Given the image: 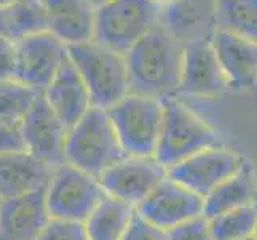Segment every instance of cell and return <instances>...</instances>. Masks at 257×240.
<instances>
[{
    "instance_id": "1",
    "label": "cell",
    "mask_w": 257,
    "mask_h": 240,
    "mask_svg": "<svg viewBox=\"0 0 257 240\" xmlns=\"http://www.w3.org/2000/svg\"><path fill=\"white\" fill-rule=\"evenodd\" d=\"M182 55L184 42L158 23L125 53L130 93L157 100L177 96Z\"/></svg>"
},
{
    "instance_id": "2",
    "label": "cell",
    "mask_w": 257,
    "mask_h": 240,
    "mask_svg": "<svg viewBox=\"0 0 257 240\" xmlns=\"http://www.w3.org/2000/svg\"><path fill=\"white\" fill-rule=\"evenodd\" d=\"M67 56L80 74L93 108L109 109L130 93L126 58L96 40L67 47Z\"/></svg>"
},
{
    "instance_id": "3",
    "label": "cell",
    "mask_w": 257,
    "mask_h": 240,
    "mask_svg": "<svg viewBox=\"0 0 257 240\" xmlns=\"http://www.w3.org/2000/svg\"><path fill=\"white\" fill-rule=\"evenodd\" d=\"M163 101V119L154 158L166 170L200 152L220 146L217 131L177 96Z\"/></svg>"
},
{
    "instance_id": "4",
    "label": "cell",
    "mask_w": 257,
    "mask_h": 240,
    "mask_svg": "<svg viewBox=\"0 0 257 240\" xmlns=\"http://www.w3.org/2000/svg\"><path fill=\"white\" fill-rule=\"evenodd\" d=\"M64 157L66 164L96 178L110 165L126 157L107 111L91 108L67 130Z\"/></svg>"
},
{
    "instance_id": "5",
    "label": "cell",
    "mask_w": 257,
    "mask_h": 240,
    "mask_svg": "<svg viewBox=\"0 0 257 240\" xmlns=\"http://www.w3.org/2000/svg\"><path fill=\"white\" fill-rule=\"evenodd\" d=\"M160 15L155 0H109L96 7L93 40L125 55L160 23Z\"/></svg>"
},
{
    "instance_id": "6",
    "label": "cell",
    "mask_w": 257,
    "mask_h": 240,
    "mask_svg": "<svg viewBox=\"0 0 257 240\" xmlns=\"http://www.w3.org/2000/svg\"><path fill=\"white\" fill-rule=\"evenodd\" d=\"M123 152L130 157H154L163 119V101L128 93L105 109Z\"/></svg>"
},
{
    "instance_id": "7",
    "label": "cell",
    "mask_w": 257,
    "mask_h": 240,
    "mask_svg": "<svg viewBox=\"0 0 257 240\" xmlns=\"http://www.w3.org/2000/svg\"><path fill=\"white\" fill-rule=\"evenodd\" d=\"M104 195L96 176L69 164L55 168L45 189L50 218L75 223H85Z\"/></svg>"
},
{
    "instance_id": "8",
    "label": "cell",
    "mask_w": 257,
    "mask_h": 240,
    "mask_svg": "<svg viewBox=\"0 0 257 240\" xmlns=\"http://www.w3.org/2000/svg\"><path fill=\"white\" fill-rule=\"evenodd\" d=\"M16 80L42 93L67 59V45L48 31L32 32L16 40Z\"/></svg>"
},
{
    "instance_id": "9",
    "label": "cell",
    "mask_w": 257,
    "mask_h": 240,
    "mask_svg": "<svg viewBox=\"0 0 257 240\" xmlns=\"http://www.w3.org/2000/svg\"><path fill=\"white\" fill-rule=\"evenodd\" d=\"M168 176L166 168L154 157H130L104 170L97 180L105 195L138 207Z\"/></svg>"
},
{
    "instance_id": "10",
    "label": "cell",
    "mask_w": 257,
    "mask_h": 240,
    "mask_svg": "<svg viewBox=\"0 0 257 240\" xmlns=\"http://www.w3.org/2000/svg\"><path fill=\"white\" fill-rule=\"evenodd\" d=\"M243 162L241 155L220 144L187 157L168 168L166 173L171 180L205 199L212 189L232 176Z\"/></svg>"
},
{
    "instance_id": "11",
    "label": "cell",
    "mask_w": 257,
    "mask_h": 240,
    "mask_svg": "<svg viewBox=\"0 0 257 240\" xmlns=\"http://www.w3.org/2000/svg\"><path fill=\"white\" fill-rule=\"evenodd\" d=\"M24 150L51 167L66 164L64 146L67 127L51 111L40 93L21 120Z\"/></svg>"
},
{
    "instance_id": "12",
    "label": "cell",
    "mask_w": 257,
    "mask_h": 240,
    "mask_svg": "<svg viewBox=\"0 0 257 240\" xmlns=\"http://www.w3.org/2000/svg\"><path fill=\"white\" fill-rule=\"evenodd\" d=\"M228 88L209 37L184 43L181 84L177 96L216 98Z\"/></svg>"
},
{
    "instance_id": "13",
    "label": "cell",
    "mask_w": 257,
    "mask_h": 240,
    "mask_svg": "<svg viewBox=\"0 0 257 240\" xmlns=\"http://www.w3.org/2000/svg\"><path fill=\"white\" fill-rule=\"evenodd\" d=\"M141 216L170 230L174 226L203 215V197L166 176L136 207Z\"/></svg>"
},
{
    "instance_id": "14",
    "label": "cell",
    "mask_w": 257,
    "mask_h": 240,
    "mask_svg": "<svg viewBox=\"0 0 257 240\" xmlns=\"http://www.w3.org/2000/svg\"><path fill=\"white\" fill-rule=\"evenodd\" d=\"M45 189L0 199V240H37L50 223Z\"/></svg>"
},
{
    "instance_id": "15",
    "label": "cell",
    "mask_w": 257,
    "mask_h": 240,
    "mask_svg": "<svg viewBox=\"0 0 257 240\" xmlns=\"http://www.w3.org/2000/svg\"><path fill=\"white\" fill-rule=\"evenodd\" d=\"M209 40L228 88L243 90L257 84V43L222 29L212 31Z\"/></svg>"
},
{
    "instance_id": "16",
    "label": "cell",
    "mask_w": 257,
    "mask_h": 240,
    "mask_svg": "<svg viewBox=\"0 0 257 240\" xmlns=\"http://www.w3.org/2000/svg\"><path fill=\"white\" fill-rule=\"evenodd\" d=\"M47 31L66 45L93 39L96 7L90 0H40Z\"/></svg>"
},
{
    "instance_id": "17",
    "label": "cell",
    "mask_w": 257,
    "mask_h": 240,
    "mask_svg": "<svg viewBox=\"0 0 257 240\" xmlns=\"http://www.w3.org/2000/svg\"><path fill=\"white\" fill-rule=\"evenodd\" d=\"M42 95L67 130L93 108L90 92L69 56Z\"/></svg>"
},
{
    "instance_id": "18",
    "label": "cell",
    "mask_w": 257,
    "mask_h": 240,
    "mask_svg": "<svg viewBox=\"0 0 257 240\" xmlns=\"http://www.w3.org/2000/svg\"><path fill=\"white\" fill-rule=\"evenodd\" d=\"M55 167L28 150L0 155V199H10L47 188Z\"/></svg>"
},
{
    "instance_id": "19",
    "label": "cell",
    "mask_w": 257,
    "mask_h": 240,
    "mask_svg": "<svg viewBox=\"0 0 257 240\" xmlns=\"http://www.w3.org/2000/svg\"><path fill=\"white\" fill-rule=\"evenodd\" d=\"M216 0H170L162 5L160 23L181 42L209 37L214 31Z\"/></svg>"
},
{
    "instance_id": "20",
    "label": "cell",
    "mask_w": 257,
    "mask_h": 240,
    "mask_svg": "<svg viewBox=\"0 0 257 240\" xmlns=\"http://www.w3.org/2000/svg\"><path fill=\"white\" fill-rule=\"evenodd\" d=\"M255 172L252 165L244 160L243 165L232 176H228L203 199V216L211 219L220 213L251 205L255 203Z\"/></svg>"
},
{
    "instance_id": "21",
    "label": "cell",
    "mask_w": 257,
    "mask_h": 240,
    "mask_svg": "<svg viewBox=\"0 0 257 240\" xmlns=\"http://www.w3.org/2000/svg\"><path fill=\"white\" fill-rule=\"evenodd\" d=\"M136 208L130 203L104 195L83 223L90 240H121Z\"/></svg>"
},
{
    "instance_id": "22",
    "label": "cell",
    "mask_w": 257,
    "mask_h": 240,
    "mask_svg": "<svg viewBox=\"0 0 257 240\" xmlns=\"http://www.w3.org/2000/svg\"><path fill=\"white\" fill-rule=\"evenodd\" d=\"M214 29L257 43V0H216Z\"/></svg>"
},
{
    "instance_id": "23",
    "label": "cell",
    "mask_w": 257,
    "mask_h": 240,
    "mask_svg": "<svg viewBox=\"0 0 257 240\" xmlns=\"http://www.w3.org/2000/svg\"><path fill=\"white\" fill-rule=\"evenodd\" d=\"M39 31H47L40 0H23L10 7H0V37L20 40Z\"/></svg>"
},
{
    "instance_id": "24",
    "label": "cell",
    "mask_w": 257,
    "mask_h": 240,
    "mask_svg": "<svg viewBox=\"0 0 257 240\" xmlns=\"http://www.w3.org/2000/svg\"><path fill=\"white\" fill-rule=\"evenodd\" d=\"M257 223V203L230 210L209 219L214 240H240L254 235Z\"/></svg>"
},
{
    "instance_id": "25",
    "label": "cell",
    "mask_w": 257,
    "mask_h": 240,
    "mask_svg": "<svg viewBox=\"0 0 257 240\" xmlns=\"http://www.w3.org/2000/svg\"><path fill=\"white\" fill-rule=\"evenodd\" d=\"M39 95L16 78L0 80V119L21 122Z\"/></svg>"
},
{
    "instance_id": "26",
    "label": "cell",
    "mask_w": 257,
    "mask_h": 240,
    "mask_svg": "<svg viewBox=\"0 0 257 240\" xmlns=\"http://www.w3.org/2000/svg\"><path fill=\"white\" fill-rule=\"evenodd\" d=\"M166 232L168 240H214L211 234L209 219L203 215L184 221Z\"/></svg>"
},
{
    "instance_id": "27",
    "label": "cell",
    "mask_w": 257,
    "mask_h": 240,
    "mask_svg": "<svg viewBox=\"0 0 257 240\" xmlns=\"http://www.w3.org/2000/svg\"><path fill=\"white\" fill-rule=\"evenodd\" d=\"M37 240H90L83 223L63 219H50Z\"/></svg>"
},
{
    "instance_id": "28",
    "label": "cell",
    "mask_w": 257,
    "mask_h": 240,
    "mask_svg": "<svg viewBox=\"0 0 257 240\" xmlns=\"http://www.w3.org/2000/svg\"><path fill=\"white\" fill-rule=\"evenodd\" d=\"M121 240H168V232L143 218L138 211H135Z\"/></svg>"
},
{
    "instance_id": "29",
    "label": "cell",
    "mask_w": 257,
    "mask_h": 240,
    "mask_svg": "<svg viewBox=\"0 0 257 240\" xmlns=\"http://www.w3.org/2000/svg\"><path fill=\"white\" fill-rule=\"evenodd\" d=\"M24 150L21 136V122L0 119V155Z\"/></svg>"
},
{
    "instance_id": "30",
    "label": "cell",
    "mask_w": 257,
    "mask_h": 240,
    "mask_svg": "<svg viewBox=\"0 0 257 240\" xmlns=\"http://www.w3.org/2000/svg\"><path fill=\"white\" fill-rule=\"evenodd\" d=\"M18 47L16 40L0 37V80L16 78Z\"/></svg>"
},
{
    "instance_id": "31",
    "label": "cell",
    "mask_w": 257,
    "mask_h": 240,
    "mask_svg": "<svg viewBox=\"0 0 257 240\" xmlns=\"http://www.w3.org/2000/svg\"><path fill=\"white\" fill-rule=\"evenodd\" d=\"M23 0H0V7H10V5H15V4H20Z\"/></svg>"
},
{
    "instance_id": "32",
    "label": "cell",
    "mask_w": 257,
    "mask_h": 240,
    "mask_svg": "<svg viewBox=\"0 0 257 240\" xmlns=\"http://www.w3.org/2000/svg\"><path fill=\"white\" fill-rule=\"evenodd\" d=\"M90 2H91L94 7H99V5H102V4H105V2H109V0H90Z\"/></svg>"
},
{
    "instance_id": "33",
    "label": "cell",
    "mask_w": 257,
    "mask_h": 240,
    "mask_svg": "<svg viewBox=\"0 0 257 240\" xmlns=\"http://www.w3.org/2000/svg\"><path fill=\"white\" fill-rule=\"evenodd\" d=\"M155 2H157V4H160V5H165V4L170 2V0H155Z\"/></svg>"
},
{
    "instance_id": "34",
    "label": "cell",
    "mask_w": 257,
    "mask_h": 240,
    "mask_svg": "<svg viewBox=\"0 0 257 240\" xmlns=\"http://www.w3.org/2000/svg\"><path fill=\"white\" fill-rule=\"evenodd\" d=\"M255 240H257V223H255V229H254V235H252Z\"/></svg>"
},
{
    "instance_id": "35",
    "label": "cell",
    "mask_w": 257,
    "mask_h": 240,
    "mask_svg": "<svg viewBox=\"0 0 257 240\" xmlns=\"http://www.w3.org/2000/svg\"><path fill=\"white\" fill-rule=\"evenodd\" d=\"M240 240H255L254 237H247V238H240Z\"/></svg>"
}]
</instances>
